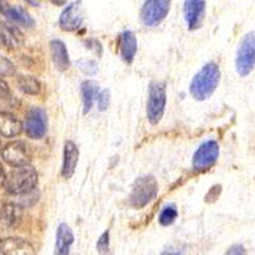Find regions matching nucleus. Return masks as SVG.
I'll use <instances>...</instances> for the list:
<instances>
[{"mask_svg": "<svg viewBox=\"0 0 255 255\" xmlns=\"http://www.w3.org/2000/svg\"><path fill=\"white\" fill-rule=\"evenodd\" d=\"M221 72L220 68L216 63L206 64L199 72L195 74L190 83V95L194 97L197 101H206L209 99L215 91L217 90V86L220 83Z\"/></svg>", "mask_w": 255, "mask_h": 255, "instance_id": "obj_1", "label": "nucleus"}, {"mask_svg": "<svg viewBox=\"0 0 255 255\" xmlns=\"http://www.w3.org/2000/svg\"><path fill=\"white\" fill-rule=\"evenodd\" d=\"M37 183V171L32 166L24 165L14 167L6 175L4 188L10 195H24L35 190Z\"/></svg>", "mask_w": 255, "mask_h": 255, "instance_id": "obj_2", "label": "nucleus"}, {"mask_svg": "<svg viewBox=\"0 0 255 255\" xmlns=\"http://www.w3.org/2000/svg\"><path fill=\"white\" fill-rule=\"evenodd\" d=\"M157 193H158V183L153 176L145 175V176L138 177L134 181L130 197H129L130 206L135 209L143 208L156 198Z\"/></svg>", "mask_w": 255, "mask_h": 255, "instance_id": "obj_3", "label": "nucleus"}, {"mask_svg": "<svg viewBox=\"0 0 255 255\" xmlns=\"http://www.w3.org/2000/svg\"><path fill=\"white\" fill-rule=\"evenodd\" d=\"M235 64L236 72L240 77L249 76L255 69V29L248 32L240 41Z\"/></svg>", "mask_w": 255, "mask_h": 255, "instance_id": "obj_4", "label": "nucleus"}, {"mask_svg": "<svg viewBox=\"0 0 255 255\" xmlns=\"http://www.w3.org/2000/svg\"><path fill=\"white\" fill-rule=\"evenodd\" d=\"M166 108V84L163 82H152L148 90L147 118L152 125H157Z\"/></svg>", "mask_w": 255, "mask_h": 255, "instance_id": "obj_5", "label": "nucleus"}, {"mask_svg": "<svg viewBox=\"0 0 255 255\" xmlns=\"http://www.w3.org/2000/svg\"><path fill=\"white\" fill-rule=\"evenodd\" d=\"M171 0H145L140 9V20L148 27L158 26L170 12Z\"/></svg>", "mask_w": 255, "mask_h": 255, "instance_id": "obj_6", "label": "nucleus"}, {"mask_svg": "<svg viewBox=\"0 0 255 255\" xmlns=\"http://www.w3.org/2000/svg\"><path fill=\"white\" fill-rule=\"evenodd\" d=\"M1 157L8 165L13 167L29 165L32 158L31 148L22 140H13L5 144L1 149Z\"/></svg>", "mask_w": 255, "mask_h": 255, "instance_id": "obj_7", "label": "nucleus"}, {"mask_svg": "<svg viewBox=\"0 0 255 255\" xmlns=\"http://www.w3.org/2000/svg\"><path fill=\"white\" fill-rule=\"evenodd\" d=\"M220 156V147L216 140H207L199 145L193 156V167L198 171L208 170L217 162Z\"/></svg>", "mask_w": 255, "mask_h": 255, "instance_id": "obj_8", "label": "nucleus"}, {"mask_svg": "<svg viewBox=\"0 0 255 255\" xmlns=\"http://www.w3.org/2000/svg\"><path fill=\"white\" fill-rule=\"evenodd\" d=\"M23 129L31 139H42L47 131V115L44 109H31L27 114Z\"/></svg>", "mask_w": 255, "mask_h": 255, "instance_id": "obj_9", "label": "nucleus"}, {"mask_svg": "<svg viewBox=\"0 0 255 255\" xmlns=\"http://www.w3.org/2000/svg\"><path fill=\"white\" fill-rule=\"evenodd\" d=\"M84 19L83 4L81 0L73 1L64 9L59 18V26L65 32H76L82 26Z\"/></svg>", "mask_w": 255, "mask_h": 255, "instance_id": "obj_10", "label": "nucleus"}, {"mask_svg": "<svg viewBox=\"0 0 255 255\" xmlns=\"http://www.w3.org/2000/svg\"><path fill=\"white\" fill-rule=\"evenodd\" d=\"M206 15V0H185L184 17L188 28L194 31L202 27Z\"/></svg>", "mask_w": 255, "mask_h": 255, "instance_id": "obj_11", "label": "nucleus"}, {"mask_svg": "<svg viewBox=\"0 0 255 255\" xmlns=\"http://www.w3.org/2000/svg\"><path fill=\"white\" fill-rule=\"evenodd\" d=\"M0 253L3 255H36L33 245L20 238L0 239Z\"/></svg>", "mask_w": 255, "mask_h": 255, "instance_id": "obj_12", "label": "nucleus"}, {"mask_svg": "<svg viewBox=\"0 0 255 255\" xmlns=\"http://www.w3.org/2000/svg\"><path fill=\"white\" fill-rule=\"evenodd\" d=\"M79 159V149L77 144L72 140H67L64 143V159L63 167H61V176L68 180L76 172L77 165Z\"/></svg>", "mask_w": 255, "mask_h": 255, "instance_id": "obj_13", "label": "nucleus"}, {"mask_svg": "<svg viewBox=\"0 0 255 255\" xmlns=\"http://www.w3.org/2000/svg\"><path fill=\"white\" fill-rule=\"evenodd\" d=\"M20 217H22V207L19 204H4L0 208V231H6L17 226Z\"/></svg>", "mask_w": 255, "mask_h": 255, "instance_id": "obj_14", "label": "nucleus"}, {"mask_svg": "<svg viewBox=\"0 0 255 255\" xmlns=\"http://www.w3.org/2000/svg\"><path fill=\"white\" fill-rule=\"evenodd\" d=\"M50 54H51L52 63L60 72H65L70 67L69 54L65 44L60 40H52L50 42Z\"/></svg>", "mask_w": 255, "mask_h": 255, "instance_id": "obj_15", "label": "nucleus"}, {"mask_svg": "<svg viewBox=\"0 0 255 255\" xmlns=\"http://www.w3.org/2000/svg\"><path fill=\"white\" fill-rule=\"evenodd\" d=\"M74 243L73 231L67 223H60L56 231V243L54 255H69L70 247Z\"/></svg>", "mask_w": 255, "mask_h": 255, "instance_id": "obj_16", "label": "nucleus"}, {"mask_svg": "<svg viewBox=\"0 0 255 255\" xmlns=\"http://www.w3.org/2000/svg\"><path fill=\"white\" fill-rule=\"evenodd\" d=\"M136 49H138V44H136V38L131 31H125L120 33L119 36V50L120 56L123 60L128 64L133 63L134 58H135Z\"/></svg>", "mask_w": 255, "mask_h": 255, "instance_id": "obj_17", "label": "nucleus"}, {"mask_svg": "<svg viewBox=\"0 0 255 255\" xmlns=\"http://www.w3.org/2000/svg\"><path fill=\"white\" fill-rule=\"evenodd\" d=\"M23 131V125L14 115L0 113V134L5 138H14Z\"/></svg>", "mask_w": 255, "mask_h": 255, "instance_id": "obj_18", "label": "nucleus"}, {"mask_svg": "<svg viewBox=\"0 0 255 255\" xmlns=\"http://www.w3.org/2000/svg\"><path fill=\"white\" fill-rule=\"evenodd\" d=\"M1 14L8 18L9 20H12L14 24H18V26L32 27L35 24V22H33L31 15L28 14V12L24 10L22 6H13L10 4H8Z\"/></svg>", "mask_w": 255, "mask_h": 255, "instance_id": "obj_19", "label": "nucleus"}, {"mask_svg": "<svg viewBox=\"0 0 255 255\" xmlns=\"http://www.w3.org/2000/svg\"><path fill=\"white\" fill-rule=\"evenodd\" d=\"M0 42L8 49H15L23 42L22 33L13 24H1L0 26Z\"/></svg>", "mask_w": 255, "mask_h": 255, "instance_id": "obj_20", "label": "nucleus"}, {"mask_svg": "<svg viewBox=\"0 0 255 255\" xmlns=\"http://www.w3.org/2000/svg\"><path fill=\"white\" fill-rule=\"evenodd\" d=\"M99 83L95 81H84L81 86L82 101H83V114L90 113L99 95Z\"/></svg>", "mask_w": 255, "mask_h": 255, "instance_id": "obj_21", "label": "nucleus"}, {"mask_svg": "<svg viewBox=\"0 0 255 255\" xmlns=\"http://www.w3.org/2000/svg\"><path fill=\"white\" fill-rule=\"evenodd\" d=\"M18 88L26 95H38L41 91V84L38 79L33 76H18L17 77Z\"/></svg>", "mask_w": 255, "mask_h": 255, "instance_id": "obj_22", "label": "nucleus"}, {"mask_svg": "<svg viewBox=\"0 0 255 255\" xmlns=\"http://www.w3.org/2000/svg\"><path fill=\"white\" fill-rule=\"evenodd\" d=\"M177 208L175 204H168V206L163 207V209L159 213L158 221L162 226H170L175 222V220L177 218Z\"/></svg>", "mask_w": 255, "mask_h": 255, "instance_id": "obj_23", "label": "nucleus"}, {"mask_svg": "<svg viewBox=\"0 0 255 255\" xmlns=\"http://www.w3.org/2000/svg\"><path fill=\"white\" fill-rule=\"evenodd\" d=\"M77 65L87 76H95L99 72V67H97L96 61L91 60V59H79L77 61Z\"/></svg>", "mask_w": 255, "mask_h": 255, "instance_id": "obj_24", "label": "nucleus"}, {"mask_svg": "<svg viewBox=\"0 0 255 255\" xmlns=\"http://www.w3.org/2000/svg\"><path fill=\"white\" fill-rule=\"evenodd\" d=\"M96 248H97V250H99L101 254H106V253L109 252V249H110V232H109V230L108 231H105L104 234L100 236V239L97 240Z\"/></svg>", "mask_w": 255, "mask_h": 255, "instance_id": "obj_25", "label": "nucleus"}, {"mask_svg": "<svg viewBox=\"0 0 255 255\" xmlns=\"http://www.w3.org/2000/svg\"><path fill=\"white\" fill-rule=\"evenodd\" d=\"M15 73V68L8 59L0 56V76L10 77Z\"/></svg>", "mask_w": 255, "mask_h": 255, "instance_id": "obj_26", "label": "nucleus"}, {"mask_svg": "<svg viewBox=\"0 0 255 255\" xmlns=\"http://www.w3.org/2000/svg\"><path fill=\"white\" fill-rule=\"evenodd\" d=\"M97 104H99L100 110H106L109 108V105H110V91L104 90L99 92V95H97Z\"/></svg>", "mask_w": 255, "mask_h": 255, "instance_id": "obj_27", "label": "nucleus"}, {"mask_svg": "<svg viewBox=\"0 0 255 255\" xmlns=\"http://www.w3.org/2000/svg\"><path fill=\"white\" fill-rule=\"evenodd\" d=\"M226 255H247V250L243 245L240 244H236V245H232L229 250H227Z\"/></svg>", "mask_w": 255, "mask_h": 255, "instance_id": "obj_28", "label": "nucleus"}, {"mask_svg": "<svg viewBox=\"0 0 255 255\" xmlns=\"http://www.w3.org/2000/svg\"><path fill=\"white\" fill-rule=\"evenodd\" d=\"M10 97V90L5 81L0 78V99H9Z\"/></svg>", "mask_w": 255, "mask_h": 255, "instance_id": "obj_29", "label": "nucleus"}, {"mask_svg": "<svg viewBox=\"0 0 255 255\" xmlns=\"http://www.w3.org/2000/svg\"><path fill=\"white\" fill-rule=\"evenodd\" d=\"M220 194H221V185H216L215 188L211 189V193L208 194L207 199H208V198H211L212 200H216Z\"/></svg>", "mask_w": 255, "mask_h": 255, "instance_id": "obj_30", "label": "nucleus"}, {"mask_svg": "<svg viewBox=\"0 0 255 255\" xmlns=\"http://www.w3.org/2000/svg\"><path fill=\"white\" fill-rule=\"evenodd\" d=\"M5 180H6V174H5V171H4L3 165L0 163V188H1V186H4V184H5Z\"/></svg>", "mask_w": 255, "mask_h": 255, "instance_id": "obj_31", "label": "nucleus"}, {"mask_svg": "<svg viewBox=\"0 0 255 255\" xmlns=\"http://www.w3.org/2000/svg\"><path fill=\"white\" fill-rule=\"evenodd\" d=\"M68 0H50V3L54 4V5H58V6H61V5H65L67 4Z\"/></svg>", "mask_w": 255, "mask_h": 255, "instance_id": "obj_32", "label": "nucleus"}, {"mask_svg": "<svg viewBox=\"0 0 255 255\" xmlns=\"http://www.w3.org/2000/svg\"><path fill=\"white\" fill-rule=\"evenodd\" d=\"M161 255H183V253L177 252V250H165Z\"/></svg>", "mask_w": 255, "mask_h": 255, "instance_id": "obj_33", "label": "nucleus"}, {"mask_svg": "<svg viewBox=\"0 0 255 255\" xmlns=\"http://www.w3.org/2000/svg\"><path fill=\"white\" fill-rule=\"evenodd\" d=\"M8 1L6 0H0V13H3V10L5 9V6L8 5Z\"/></svg>", "mask_w": 255, "mask_h": 255, "instance_id": "obj_34", "label": "nucleus"}, {"mask_svg": "<svg viewBox=\"0 0 255 255\" xmlns=\"http://www.w3.org/2000/svg\"><path fill=\"white\" fill-rule=\"evenodd\" d=\"M26 1L28 4H31V5H33V6H38V5H40V3H38V0H26Z\"/></svg>", "mask_w": 255, "mask_h": 255, "instance_id": "obj_35", "label": "nucleus"}]
</instances>
